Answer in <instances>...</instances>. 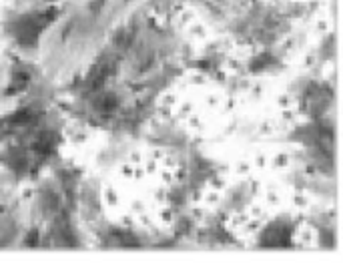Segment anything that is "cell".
Masks as SVG:
<instances>
[{
  "label": "cell",
  "instance_id": "obj_1",
  "mask_svg": "<svg viewBox=\"0 0 343 273\" xmlns=\"http://www.w3.org/2000/svg\"><path fill=\"white\" fill-rule=\"evenodd\" d=\"M263 245L267 247H281V245H287V241H291V227L289 225H279L273 223L267 227V231L263 233Z\"/></svg>",
  "mask_w": 343,
  "mask_h": 273
},
{
  "label": "cell",
  "instance_id": "obj_2",
  "mask_svg": "<svg viewBox=\"0 0 343 273\" xmlns=\"http://www.w3.org/2000/svg\"><path fill=\"white\" fill-rule=\"evenodd\" d=\"M269 63H273L271 54H259V56L251 63V65H253L251 70H253V72H261V70H265V68H269Z\"/></svg>",
  "mask_w": 343,
  "mask_h": 273
}]
</instances>
